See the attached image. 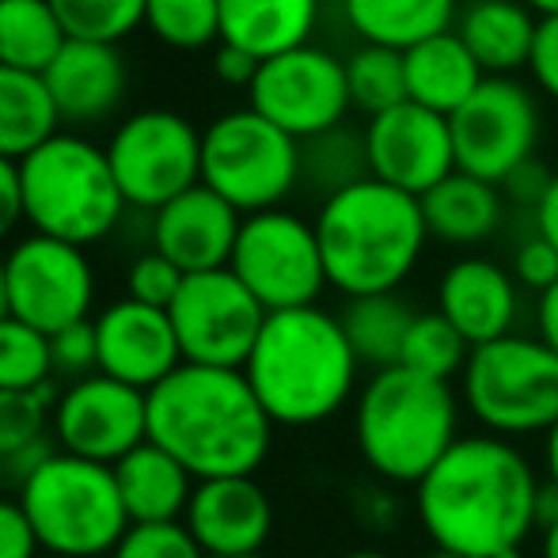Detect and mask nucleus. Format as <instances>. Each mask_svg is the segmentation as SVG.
<instances>
[{
    "label": "nucleus",
    "mask_w": 558,
    "mask_h": 558,
    "mask_svg": "<svg viewBox=\"0 0 558 558\" xmlns=\"http://www.w3.org/2000/svg\"><path fill=\"white\" fill-rule=\"evenodd\" d=\"M544 478L513 441L460 437L414 486V513L437 551L468 558H521L536 532Z\"/></svg>",
    "instance_id": "1"
},
{
    "label": "nucleus",
    "mask_w": 558,
    "mask_h": 558,
    "mask_svg": "<svg viewBox=\"0 0 558 558\" xmlns=\"http://www.w3.org/2000/svg\"><path fill=\"white\" fill-rule=\"evenodd\" d=\"M148 441L194 478L255 475L274 445V422L243 368L179 365L148 391Z\"/></svg>",
    "instance_id": "2"
},
{
    "label": "nucleus",
    "mask_w": 558,
    "mask_h": 558,
    "mask_svg": "<svg viewBox=\"0 0 558 558\" xmlns=\"http://www.w3.org/2000/svg\"><path fill=\"white\" fill-rule=\"evenodd\" d=\"M361 361L335 312H270L243 376L274 426L304 429L335 418L357 388Z\"/></svg>",
    "instance_id": "3"
},
{
    "label": "nucleus",
    "mask_w": 558,
    "mask_h": 558,
    "mask_svg": "<svg viewBox=\"0 0 558 558\" xmlns=\"http://www.w3.org/2000/svg\"><path fill=\"white\" fill-rule=\"evenodd\" d=\"M327 286L350 296L399 293L426 251L422 202L380 179H361L327 194L316 214Z\"/></svg>",
    "instance_id": "4"
},
{
    "label": "nucleus",
    "mask_w": 558,
    "mask_h": 558,
    "mask_svg": "<svg viewBox=\"0 0 558 558\" xmlns=\"http://www.w3.org/2000/svg\"><path fill=\"white\" fill-rule=\"evenodd\" d=\"M353 441L376 478L418 486L460 441L452 384L426 380L403 365L373 373L353 403Z\"/></svg>",
    "instance_id": "5"
},
{
    "label": "nucleus",
    "mask_w": 558,
    "mask_h": 558,
    "mask_svg": "<svg viewBox=\"0 0 558 558\" xmlns=\"http://www.w3.org/2000/svg\"><path fill=\"white\" fill-rule=\"evenodd\" d=\"M23 221L31 232L92 247L122 225L125 206L104 145L76 133H53L20 160Z\"/></svg>",
    "instance_id": "6"
},
{
    "label": "nucleus",
    "mask_w": 558,
    "mask_h": 558,
    "mask_svg": "<svg viewBox=\"0 0 558 558\" xmlns=\"http://www.w3.org/2000/svg\"><path fill=\"white\" fill-rule=\"evenodd\" d=\"M15 498L43 544V555L111 558L130 529L114 471L61 448L15 490Z\"/></svg>",
    "instance_id": "7"
},
{
    "label": "nucleus",
    "mask_w": 558,
    "mask_h": 558,
    "mask_svg": "<svg viewBox=\"0 0 558 558\" xmlns=\"http://www.w3.org/2000/svg\"><path fill=\"white\" fill-rule=\"evenodd\" d=\"M463 403L486 434L506 441L547 434L558 422V353L529 335L475 345L463 365Z\"/></svg>",
    "instance_id": "8"
},
{
    "label": "nucleus",
    "mask_w": 558,
    "mask_h": 558,
    "mask_svg": "<svg viewBox=\"0 0 558 558\" xmlns=\"http://www.w3.org/2000/svg\"><path fill=\"white\" fill-rule=\"evenodd\" d=\"M202 183L240 217L281 209L301 183V141L251 107L228 111L202 133Z\"/></svg>",
    "instance_id": "9"
},
{
    "label": "nucleus",
    "mask_w": 558,
    "mask_h": 558,
    "mask_svg": "<svg viewBox=\"0 0 558 558\" xmlns=\"http://www.w3.org/2000/svg\"><path fill=\"white\" fill-rule=\"evenodd\" d=\"M228 270L266 312L312 308L327 289L316 225L289 209L243 217Z\"/></svg>",
    "instance_id": "10"
},
{
    "label": "nucleus",
    "mask_w": 558,
    "mask_h": 558,
    "mask_svg": "<svg viewBox=\"0 0 558 558\" xmlns=\"http://www.w3.org/2000/svg\"><path fill=\"white\" fill-rule=\"evenodd\" d=\"M104 148L130 209L156 214L202 183V133L163 107L122 118Z\"/></svg>",
    "instance_id": "11"
},
{
    "label": "nucleus",
    "mask_w": 558,
    "mask_h": 558,
    "mask_svg": "<svg viewBox=\"0 0 558 558\" xmlns=\"http://www.w3.org/2000/svg\"><path fill=\"white\" fill-rule=\"evenodd\" d=\"M4 274L12 319H23L43 335H58L81 319H92L96 270L88 251L76 243L31 232L8 247Z\"/></svg>",
    "instance_id": "12"
},
{
    "label": "nucleus",
    "mask_w": 558,
    "mask_h": 558,
    "mask_svg": "<svg viewBox=\"0 0 558 558\" xmlns=\"http://www.w3.org/2000/svg\"><path fill=\"white\" fill-rule=\"evenodd\" d=\"M456 171L501 186L517 168L536 160L539 107L513 76H486L478 92L448 118Z\"/></svg>",
    "instance_id": "13"
},
{
    "label": "nucleus",
    "mask_w": 558,
    "mask_h": 558,
    "mask_svg": "<svg viewBox=\"0 0 558 558\" xmlns=\"http://www.w3.org/2000/svg\"><path fill=\"white\" fill-rule=\"evenodd\" d=\"M168 316L186 365L243 368L270 312L225 266V270L186 274Z\"/></svg>",
    "instance_id": "14"
},
{
    "label": "nucleus",
    "mask_w": 558,
    "mask_h": 558,
    "mask_svg": "<svg viewBox=\"0 0 558 558\" xmlns=\"http://www.w3.org/2000/svg\"><path fill=\"white\" fill-rule=\"evenodd\" d=\"M247 99L251 111L286 130L301 145L338 130L345 111L353 107L345 61L312 43L263 61L247 88Z\"/></svg>",
    "instance_id": "15"
},
{
    "label": "nucleus",
    "mask_w": 558,
    "mask_h": 558,
    "mask_svg": "<svg viewBox=\"0 0 558 558\" xmlns=\"http://www.w3.org/2000/svg\"><path fill=\"white\" fill-rule=\"evenodd\" d=\"M50 434L61 452L114 468L125 452L148 441V396L92 373L58 396Z\"/></svg>",
    "instance_id": "16"
},
{
    "label": "nucleus",
    "mask_w": 558,
    "mask_h": 558,
    "mask_svg": "<svg viewBox=\"0 0 558 558\" xmlns=\"http://www.w3.org/2000/svg\"><path fill=\"white\" fill-rule=\"evenodd\" d=\"M361 137H365L368 175L403 194H414V198L429 194L456 171L448 118L426 111L411 99L368 118Z\"/></svg>",
    "instance_id": "17"
},
{
    "label": "nucleus",
    "mask_w": 558,
    "mask_h": 558,
    "mask_svg": "<svg viewBox=\"0 0 558 558\" xmlns=\"http://www.w3.org/2000/svg\"><path fill=\"white\" fill-rule=\"evenodd\" d=\"M92 324H96L99 373L118 384H130L148 396L183 365L175 327L163 308H148L122 296L107 304Z\"/></svg>",
    "instance_id": "18"
},
{
    "label": "nucleus",
    "mask_w": 558,
    "mask_h": 558,
    "mask_svg": "<svg viewBox=\"0 0 558 558\" xmlns=\"http://www.w3.org/2000/svg\"><path fill=\"white\" fill-rule=\"evenodd\" d=\"M183 524L206 558L263 555L274 532V501L255 475L202 478L191 494Z\"/></svg>",
    "instance_id": "19"
},
{
    "label": "nucleus",
    "mask_w": 558,
    "mask_h": 558,
    "mask_svg": "<svg viewBox=\"0 0 558 558\" xmlns=\"http://www.w3.org/2000/svg\"><path fill=\"white\" fill-rule=\"evenodd\" d=\"M240 225L243 217L221 194L198 183L153 214V251L171 258L183 274L225 270L232 263Z\"/></svg>",
    "instance_id": "20"
},
{
    "label": "nucleus",
    "mask_w": 558,
    "mask_h": 558,
    "mask_svg": "<svg viewBox=\"0 0 558 558\" xmlns=\"http://www.w3.org/2000/svg\"><path fill=\"white\" fill-rule=\"evenodd\" d=\"M437 312L475 350V345L513 335L517 312H521V286L513 270L498 266L494 258H456L437 286Z\"/></svg>",
    "instance_id": "21"
},
{
    "label": "nucleus",
    "mask_w": 558,
    "mask_h": 558,
    "mask_svg": "<svg viewBox=\"0 0 558 558\" xmlns=\"http://www.w3.org/2000/svg\"><path fill=\"white\" fill-rule=\"evenodd\" d=\"M58 118L69 125H96L111 118L130 88V69L122 50L111 43L69 38L43 73Z\"/></svg>",
    "instance_id": "22"
},
{
    "label": "nucleus",
    "mask_w": 558,
    "mask_h": 558,
    "mask_svg": "<svg viewBox=\"0 0 558 558\" xmlns=\"http://www.w3.org/2000/svg\"><path fill=\"white\" fill-rule=\"evenodd\" d=\"M114 483L130 524H171L183 521L198 478L156 441L137 445L114 463Z\"/></svg>",
    "instance_id": "23"
},
{
    "label": "nucleus",
    "mask_w": 558,
    "mask_h": 558,
    "mask_svg": "<svg viewBox=\"0 0 558 558\" xmlns=\"http://www.w3.org/2000/svg\"><path fill=\"white\" fill-rule=\"evenodd\" d=\"M539 15L524 0H468L456 15V35L486 76H513L529 69Z\"/></svg>",
    "instance_id": "24"
},
{
    "label": "nucleus",
    "mask_w": 558,
    "mask_h": 558,
    "mask_svg": "<svg viewBox=\"0 0 558 558\" xmlns=\"http://www.w3.org/2000/svg\"><path fill=\"white\" fill-rule=\"evenodd\" d=\"M403 73H407V99L445 118L460 111L478 92V84L486 81L478 61L471 58L463 38L456 35V27L411 46L403 53Z\"/></svg>",
    "instance_id": "25"
},
{
    "label": "nucleus",
    "mask_w": 558,
    "mask_h": 558,
    "mask_svg": "<svg viewBox=\"0 0 558 558\" xmlns=\"http://www.w3.org/2000/svg\"><path fill=\"white\" fill-rule=\"evenodd\" d=\"M319 0H221V43L270 61L308 46Z\"/></svg>",
    "instance_id": "26"
},
{
    "label": "nucleus",
    "mask_w": 558,
    "mask_h": 558,
    "mask_svg": "<svg viewBox=\"0 0 558 558\" xmlns=\"http://www.w3.org/2000/svg\"><path fill=\"white\" fill-rule=\"evenodd\" d=\"M418 202L429 240L452 243V247H475V243L490 240L501 225V209H506L501 186L463 175V171H452L445 183H437Z\"/></svg>",
    "instance_id": "27"
},
{
    "label": "nucleus",
    "mask_w": 558,
    "mask_h": 558,
    "mask_svg": "<svg viewBox=\"0 0 558 558\" xmlns=\"http://www.w3.org/2000/svg\"><path fill=\"white\" fill-rule=\"evenodd\" d=\"M460 0H342L350 31L365 46L407 53L411 46L456 27Z\"/></svg>",
    "instance_id": "28"
},
{
    "label": "nucleus",
    "mask_w": 558,
    "mask_h": 558,
    "mask_svg": "<svg viewBox=\"0 0 558 558\" xmlns=\"http://www.w3.org/2000/svg\"><path fill=\"white\" fill-rule=\"evenodd\" d=\"M58 125V107L43 76L0 65V156L15 163L27 160L38 145L61 133Z\"/></svg>",
    "instance_id": "29"
},
{
    "label": "nucleus",
    "mask_w": 558,
    "mask_h": 558,
    "mask_svg": "<svg viewBox=\"0 0 558 558\" xmlns=\"http://www.w3.org/2000/svg\"><path fill=\"white\" fill-rule=\"evenodd\" d=\"M414 316L418 312L399 293H376L350 296L338 319H342V331L350 338L361 365L380 373V368H396L403 361V342L411 335Z\"/></svg>",
    "instance_id": "30"
},
{
    "label": "nucleus",
    "mask_w": 558,
    "mask_h": 558,
    "mask_svg": "<svg viewBox=\"0 0 558 558\" xmlns=\"http://www.w3.org/2000/svg\"><path fill=\"white\" fill-rule=\"evenodd\" d=\"M65 43L50 0H0V65L43 76Z\"/></svg>",
    "instance_id": "31"
},
{
    "label": "nucleus",
    "mask_w": 558,
    "mask_h": 558,
    "mask_svg": "<svg viewBox=\"0 0 558 558\" xmlns=\"http://www.w3.org/2000/svg\"><path fill=\"white\" fill-rule=\"evenodd\" d=\"M345 84H350V104L368 118L407 104V73L403 53L384 50V46H365L345 58Z\"/></svg>",
    "instance_id": "32"
},
{
    "label": "nucleus",
    "mask_w": 558,
    "mask_h": 558,
    "mask_svg": "<svg viewBox=\"0 0 558 558\" xmlns=\"http://www.w3.org/2000/svg\"><path fill=\"white\" fill-rule=\"evenodd\" d=\"M471 357L468 338L456 331L441 312H418L411 324V335L403 342V361L399 365L426 380L448 384L452 376H463V365Z\"/></svg>",
    "instance_id": "33"
},
{
    "label": "nucleus",
    "mask_w": 558,
    "mask_h": 558,
    "mask_svg": "<svg viewBox=\"0 0 558 558\" xmlns=\"http://www.w3.org/2000/svg\"><path fill=\"white\" fill-rule=\"evenodd\" d=\"M145 27L171 50L221 43V0H145Z\"/></svg>",
    "instance_id": "34"
},
{
    "label": "nucleus",
    "mask_w": 558,
    "mask_h": 558,
    "mask_svg": "<svg viewBox=\"0 0 558 558\" xmlns=\"http://www.w3.org/2000/svg\"><path fill=\"white\" fill-rule=\"evenodd\" d=\"M46 384H58L50 335L23 319H0V391H38Z\"/></svg>",
    "instance_id": "35"
},
{
    "label": "nucleus",
    "mask_w": 558,
    "mask_h": 558,
    "mask_svg": "<svg viewBox=\"0 0 558 558\" xmlns=\"http://www.w3.org/2000/svg\"><path fill=\"white\" fill-rule=\"evenodd\" d=\"M308 175L312 183H319L327 194L342 191L350 183L368 179V160H365V137L350 130H331L324 137H312L301 145V179Z\"/></svg>",
    "instance_id": "36"
},
{
    "label": "nucleus",
    "mask_w": 558,
    "mask_h": 558,
    "mask_svg": "<svg viewBox=\"0 0 558 558\" xmlns=\"http://www.w3.org/2000/svg\"><path fill=\"white\" fill-rule=\"evenodd\" d=\"M69 38L118 46L145 23V0H50Z\"/></svg>",
    "instance_id": "37"
},
{
    "label": "nucleus",
    "mask_w": 558,
    "mask_h": 558,
    "mask_svg": "<svg viewBox=\"0 0 558 558\" xmlns=\"http://www.w3.org/2000/svg\"><path fill=\"white\" fill-rule=\"evenodd\" d=\"M58 396V384L38 391H0V460L53 437L50 426Z\"/></svg>",
    "instance_id": "38"
},
{
    "label": "nucleus",
    "mask_w": 558,
    "mask_h": 558,
    "mask_svg": "<svg viewBox=\"0 0 558 558\" xmlns=\"http://www.w3.org/2000/svg\"><path fill=\"white\" fill-rule=\"evenodd\" d=\"M186 274L179 270L171 258H163L160 251H141L137 258L125 270V296L137 304H148V308H171V301L183 289Z\"/></svg>",
    "instance_id": "39"
},
{
    "label": "nucleus",
    "mask_w": 558,
    "mask_h": 558,
    "mask_svg": "<svg viewBox=\"0 0 558 558\" xmlns=\"http://www.w3.org/2000/svg\"><path fill=\"white\" fill-rule=\"evenodd\" d=\"M111 558H206L183 521L171 524H130Z\"/></svg>",
    "instance_id": "40"
},
{
    "label": "nucleus",
    "mask_w": 558,
    "mask_h": 558,
    "mask_svg": "<svg viewBox=\"0 0 558 558\" xmlns=\"http://www.w3.org/2000/svg\"><path fill=\"white\" fill-rule=\"evenodd\" d=\"M53 353V376L58 380H84V376L99 373V345H96V324L81 319V324L65 327V331L50 335Z\"/></svg>",
    "instance_id": "41"
},
{
    "label": "nucleus",
    "mask_w": 558,
    "mask_h": 558,
    "mask_svg": "<svg viewBox=\"0 0 558 558\" xmlns=\"http://www.w3.org/2000/svg\"><path fill=\"white\" fill-rule=\"evenodd\" d=\"M513 278L517 286L544 296L558 281V251L547 240H539V235H529L513 255Z\"/></svg>",
    "instance_id": "42"
},
{
    "label": "nucleus",
    "mask_w": 558,
    "mask_h": 558,
    "mask_svg": "<svg viewBox=\"0 0 558 558\" xmlns=\"http://www.w3.org/2000/svg\"><path fill=\"white\" fill-rule=\"evenodd\" d=\"M0 558H43V544L20 498H0Z\"/></svg>",
    "instance_id": "43"
},
{
    "label": "nucleus",
    "mask_w": 558,
    "mask_h": 558,
    "mask_svg": "<svg viewBox=\"0 0 558 558\" xmlns=\"http://www.w3.org/2000/svg\"><path fill=\"white\" fill-rule=\"evenodd\" d=\"M529 73L544 96L558 104V15H544L536 27V43H532Z\"/></svg>",
    "instance_id": "44"
},
{
    "label": "nucleus",
    "mask_w": 558,
    "mask_h": 558,
    "mask_svg": "<svg viewBox=\"0 0 558 558\" xmlns=\"http://www.w3.org/2000/svg\"><path fill=\"white\" fill-rule=\"evenodd\" d=\"M353 513H357V521L365 524V529L388 532V529H396V521H399V501H396V494L384 490V486H361V490H353Z\"/></svg>",
    "instance_id": "45"
},
{
    "label": "nucleus",
    "mask_w": 558,
    "mask_h": 558,
    "mask_svg": "<svg viewBox=\"0 0 558 558\" xmlns=\"http://www.w3.org/2000/svg\"><path fill=\"white\" fill-rule=\"evenodd\" d=\"M23 225V183L20 163L0 156V243Z\"/></svg>",
    "instance_id": "46"
},
{
    "label": "nucleus",
    "mask_w": 558,
    "mask_h": 558,
    "mask_svg": "<svg viewBox=\"0 0 558 558\" xmlns=\"http://www.w3.org/2000/svg\"><path fill=\"white\" fill-rule=\"evenodd\" d=\"M551 171L544 168L539 160H529L524 168H517L513 175L501 183V194H509L513 202H521V206H529V209H536L539 206V198L547 194V186H551Z\"/></svg>",
    "instance_id": "47"
},
{
    "label": "nucleus",
    "mask_w": 558,
    "mask_h": 558,
    "mask_svg": "<svg viewBox=\"0 0 558 558\" xmlns=\"http://www.w3.org/2000/svg\"><path fill=\"white\" fill-rule=\"evenodd\" d=\"M258 65H263V61L251 58V53L235 50V46L217 43V53H214V73H217V81L228 84V88H251V81H255Z\"/></svg>",
    "instance_id": "48"
},
{
    "label": "nucleus",
    "mask_w": 558,
    "mask_h": 558,
    "mask_svg": "<svg viewBox=\"0 0 558 558\" xmlns=\"http://www.w3.org/2000/svg\"><path fill=\"white\" fill-rule=\"evenodd\" d=\"M532 217H536L539 240H547L558 251V175L551 179V186H547L544 198H539V206L532 209Z\"/></svg>",
    "instance_id": "49"
},
{
    "label": "nucleus",
    "mask_w": 558,
    "mask_h": 558,
    "mask_svg": "<svg viewBox=\"0 0 558 558\" xmlns=\"http://www.w3.org/2000/svg\"><path fill=\"white\" fill-rule=\"evenodd\" d=\"M536 327H539V342H547L551 350L558 353V281L551 289H547L544 296H539L536 304Z\"/></svg>",
    "instance_id": "50"
},
{
    "label": "nucleus",
    "mask_w": 558,
    "mask_h": 558,
    "mask_svg": "<svg viewBox=\"0 0 558 558\" xmlns=\"http://www.w3.org/2000/svg\"><path fill=\"white\" fill-rule=\"evenodd\" d=\"M544 471H547V483L558 490V422L544 434Z\"/></svg>",
    "instance_id": "51"
},
{
    "label": "nucleus",
    "mask_w": 558,
    "mask_h": 558,
    "mask_svg": "<svg viewBox=\"0 0 558 558\" xmlns=\"http://www.w3.org/2000/svg\"><path fill=\"white\" fill-rule=\"evenodd\" d=\"M539 558H558V521L539 532Z\"/></svg>",
    "instance_id": "52"
},
{
    "label": "nucleus",
    "mask_w": 558,
    "mask_h": 558,
    "mask_svg": "<svg viewBox=\"0 0 558 558\" xmlns=\"http://www.w3.org/2000/svg\"><path fill=\"white\" fill-rule=\"evenodd\" d=\"M12 316V308H8V274H4V255H0V319Z\"/></svg>",
    "instance_id": "53"
},
{
    "label": "nucleus",
    "mask_w": 558,
    "mask_h": 558,
    "mask_svg": "<svg viewBox=\"0 0 558 558\" xmlns=\"http://www.w3.org/2000/svg\"><path fill=\"white\" fill-rule=\"evenodd\" d=\"M524 4H529L539 20H544V15H558V0H524Z\"/></svg>",
    "instance_id": "54"
},
{
    "label": "nucleus",
    "mask_w": 558,
    "mask_h": 558,
    "mask_svg": "<svg viewBox=\"0 0 558 558\" xmlns=\"http://www.w3.org/2000/svg\"><path fill=\"white\" fill-rule=\"evenodd\" d=\"M338 558H391V555H384V551H345Z\"/></svg>",
    "instance_id": "55"
},
{
    "label": "nucleus",
    "mask_w": 558,
    "mask_h": 558,
    "mask_svg": "<svg viewBox=\"0 0 558 558\" xmlns=\"http://www.w3.org/2000/svg\"><path fill=\"white\" fill-rule=\"evenodd\" d=\"M426 558H468V555H452V551H437V547H434V551H429Z\"/></svg>",
    "instance_id": "56"
},
{
    "label": "nucleus",
    "mask_w": 558,
    "mask_h": 558,
    "mask_svg": "<svg viewBox=\"0 0 558 558\" xmlns=\"http://www.w3.org/2000/svg\"><path fill=\"white\" fill-rule=\"evenodd\" d=\"M247 558H266V555H247Z\"/></svg>",
    "instance_id": "57"
},
{
    "label": "nucleus",
    "mask_w": 558,
    "mask_h": 558,
    "mask_svg": "<svg viewBox=\"0 0 558 558\" xmlns=\"http://www.w3.org/2000/svg\"><path fill=\"white\" fill-rule=\"evenodd\" d=\"M43 558H58V555H43Z\"/></svg>",
    "instance_id": "58"
},
{
    "label": "nucleus",
    "mask_w": 558,
    "mask_h": 558,
    "mask_svg": "<svg viewBox=\"0 0 558 558\" xmlns=\"http://www.w3.org/2000/svg\"><path fill=\"white\" fill-rule=\"evenodd\" d=\"M0 483H4V478H0Z\"/></svg>",
    "instance_id": "59"
}]
</instances>
